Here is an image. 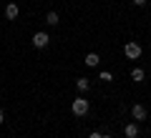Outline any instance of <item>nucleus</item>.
Returning <instances> with one entry per match:
<instances>
[{
    "mask_svg": "<svg viewBox=\"0 0 151 138\" xmlns=\"http://www.w3.org/2000/svg\"><path fill=\"white\" fill-rule=\"evenodd\" d=\"M124 53H126V58H129V60H136V58H141V53H144V50H141L139 43L131 40V43H126V45H124Z\"/></svg>",
    "mask_w": 151,
    "mask_h": 138,
    "instance_id": "1",
    "label": "nucleus"
},
{
    "mask_svg": "<svg viewBox=\"0 0 151 138\" xmlns=\"http://www.w3.org/2000/svg\"><path fill=\"white\" fill-rule=\"evenodd\" d=\"M70 111H73V116H86L88 113V101L86 98H76L70 103Z\"/></svg>",
    "mask_w": 151,
    "mask_h": 138,
    "instance_id": "2",
    "label": "nucleus"
},
{
    "mask_svg": "<svg viewBox=\"0 0 151 138\" xmlns=\"http://www.w3.org/2000/svg\"><path fill=\"white\" fill-rule=\"evenodd\" d=\"M50 43V38H48V33H35V35H33V45H35V48H45V45H48Z\"/></svg>",
    "mask_w": 151,
    "mask_h": 138,
    "instance_id": "3",
    "label": "nucleus"
},
{
    "mask_svg": "<svg viewBox=\"0 0 151 138\" xmlns=\"http://www.w3.org/2000/svg\"><path fill=\"white\" fill-rule=\"evenodd\" d=\"M131 116H134V121H144L146 118V108L141 106V103H136V106L131 108Z\"/></svg>",
    "mask_w": 151,
    "mask_h": 138,
    "instance_id": "4",
    "label": "nucleus"
},
{
    "mask_svg": "<svg viewBox=\"0 0 151 138\" xmlns=\"http://www.w3.org/2000/svg\"><path fill=\"white\" fill-rule=\"evenodd\" d=\"M18 13H20V8H18L15 3H8V5H5V18H8V20H15Z\"/></svg>",
    "mask_w": 151,
    "mask_h": 138,
    "instance_id": "5",
    "label": "nucleus"
},
{
    "mask_svg": "<svg viewBox=\"0 0 151 138\" xmlns=\"http://www.w3.org/2000/svg\"><path fill=\"white\" fill-rule=\"evenodd\" d=\"M126 138H139V123H129V126L124 128Z\"/></svg>",
    "mask_w": 151,
    "mask_h": 138,
    "instance_id": "6",
    "label": "nucleus"
},
{
    "mask_svg": "<svg viewBox=\"0 0 151 138\" xmlns=\"http://www.w3.org/2000/svg\"><path fill=\"white\" fill-rule=\"evenodd\" d=\"M98 63H101V58H98V53H88V55H86V65H88V68H96Z\"/></svg>",
    "mask_w": 151,
    "mask_h": 138,
    "instance_id": "7",
    "label": "nucleus"
},
{
    "mask_svg": "<svg viewBox=\"0 0 151 138\" xmlns=\"http://www.w3.org/2000/svg\"><path fill=\"white\" fill-rule=\"evenodd\" d=\"M146 78V73H144V68H134L131 70V80H136V83H141V80Z\"/></svg>",
    "mask_w": 151,
    "mask_h": 138,
    "instance_id": "8",
    "label": "nucleus"
},
{
    "mask_svg": "<svg viewBox=\"0 0 151 138\" xmlns=\"http://www.w3.org/2000/svg\"><path fill=\"white\" fill-rule=\"evenodd\" d=\"M76 85H78V90H81V93H86V90L91 88V83H88V78H78V80H76Z\"/></svg>",
    "mask_w": 151,
    "mask_h": 138,
    "instance_id": "9",
    "label": "nucleus"
},
{
    "mask_svg": "<svg viewBox=\"0 0 151 138\" xmlns=\"http://www.w3.org/2000/svg\"><path fill=\"white\" fill-rule=\"evenodd\" d=\"M45 23H48V25H58V23H60L58 13H48V15H45Z\"/></svg>",
    "mask_w": 151,
    "mask_h": 138,
    "instance_id": "10",
    "label": "nucleus"
},
{
    "mask_svg": "<svg viewBox=\"0 0 151 138\" xmlns=\"http://www.w3.org/2000/svg\"><path fill=\"white\" fill-rule=\"evenodd\" d=\"M88 138H103V133H98V131H93V133H91V136H88Z\"/></svg>",
    "mask_w": 151,
    "mask_h": 138,
    "instance_id": "11",
    "label": "nucleus"
},
{
    "mask_svg": "<svg viewBox=\"0 0 151 138\" xmlns=\"http://www.w3.org/2000/svg\"><path fill=\"white\" fill-rule=\"evenodd\" d=\"M134 5H146V0H134Z\"/></svg>",
    "mask_w": 151,
    "mask_h": 138,
    "instance_id": "12",
    "label": "nucleus"
},
{
    "mask_svg": "<svg viewBox=\"0 0 151 138\" xmlns=\"http://www.w3.org/2000/svg\"><path fill=\"white\" fill-rule=\"evenodd\" d=\"M3 121H5V113H3V108H0V123H3Z\"/></svg>",
    "mask_w": 151,
    "mask_h": 138,
    "instance_id": "13",
    "label": "nucleus"
},
{
    "mask_svg": "<svg viewBox=\"0 0 151 138\" xmlns=\"http://www.w3.org/2000/svg\"><path fill=\"white\" fill-rule=\"evenodd\" d=\"M103 138H111V136H103Z\"/></svg>",
    "mask_w": 151,
    "mask_h": 138,
    "instance_id": "14",
    "label": "nucleus"
}]
</instances>
